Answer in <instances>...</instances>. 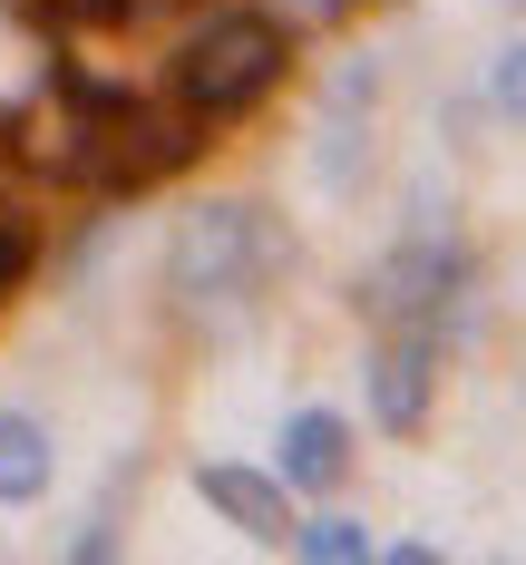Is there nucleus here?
<instances>
[{"label": "nucleus", "instance_id": "nucleus-12", "mask_svg": "<svg viewBox=\"0 0 526 565\" xmlns=\"http://www.w3.org/2000/svg\"><path fill=\"white\" fill-rule=\"evenodd\" d=\"M292 10H312V20H351L361 0H292Z\"/></svg>", "mask_w": 526, "mask_h": 565}, {"label": "nucleus", "instance_id": "nucleus-4", "mask_svg": "<svg viewBox=\"0 0 526 565\" xmlns=\"http://www.w3.org/2000/svg\"><path fill=\"white\" fill-rule=\"evenodd\" d=\"M459 292H468V244L459 234H409V244H390V254L371 264L361 312L390 322V332H439V322L459 312Z\"/></svg>", "mask_w": 526, "mask_h": 565}, {"label": "nucleus", "instance_id": "nucleus-7", "mask_svg": "<svg viewBox=\"0 0 526 565\" xmlns=\"http://www.w3.org/2000/svg\"><path fill=\"white\" fill-rule=\"evenodd\" d=\"M342 468H351L342 409H292L283 419V488H342Z\"/></svg>", "mask_w": 526, "mask_h": 565}, {"label": "nucleus", "instance_id": "nucleus-10", "mask_svg": "<svg viewBox=\"0 0 526 565\" xmlns=\"http://www.w3.org/2000/svg\"><path fill=\"white\" fill-rule=\"evenodd\" d=\"M30 274H40V225H30L20 205H0V302H10Z\"/></svg>", "mask_w": 526, "mask_h": 565}, {"label": "nucleus", "instance_id": "nucleus-6", "mask_svg": "<svg viewBox=\"0 0 526 565\" xmlns=\"http://www.w3.org/2000/svg\"><path fill=\"white\" fill-rule=\"evenodd\" d=\"M195 498L225 516L234 536H264V546H283L292 536V488H283V468L264 478V468H234V458H205L195 468Z\"/></svg>", "mask_w": 526, "mask_h": 565}, {"label": "nucleus", "instance_id": "nucleus-2", "mask_svg": "<svg viewBox=\"0 0 526 565\" xmlns=\"http://www.w3.org/2000/svg\"><path fill=\"white\" fill-rule=\"evenodd\" d=\"M283 68H292V30L273 10H215L175 50V98L195 117H244L283 88Z\"/></svg>", "mask_w": 526, "mask_h": 565}, {"label": "nucleus", "instance_id": "nucleus-9", "mask_svg": "<svg viewBox=\"0 0 526 565\" xmlns=\"http://www.w3.org/2000/svg\"><path fill=\"white\" fill-rule=\"evenodd\" d=\"M283 546H292V556H312V565H361V556H380L361 516H312V526H292Z\"/></svg>", "mask_w": 526, "mask_h": 565}, {"label": "nucleus", "instance_id": "nucleus-8", "mask_svg": "<svg viewBox=\"0 0 526 565\" xmlns=\"http://www.w3.org/2000/svg\"><path fill=\"white\" fill-rule=\"evenodd\" d=\"M58 458H50V429L40 419H20V409H0V508H30V498H50Z\"/></svg>", "mask_w": 526, "mask_h": 565}, {"label": "nucleus", "instance_id": "nucleus-3", "mask_svg": "<svg viewBox=\"0 0 526 565\" xmlns=\"http://www.w3.org/2000/svg\"><path fill=\"white\" fill-rule=\"evenodd\" d=\"M205 157V117L185 108H157V98H127V88H98V175L88 185H108V195H147V185H167L175 167H195Z\"/></svg>", "mask_w": 526, "mask_h": 565}, {"label": "nucleus", "instance_id": "nucleus-5", "mask_svg": "<svg viewBox=\"0 0 526 565\" xmlns=\"http://www.w3.org/2000/svg\"><path fill=\"white\" fill-rule=\"evenodd\" d=\"M429 391H439V341L429 332H390L371 351V419H380L390 439H419Z\"/></svg>", "mask_w": 526, "mask_h": 565}, {"label": "nucleus", "instance_id": "nucleus-1", "mask_svg": "<svg viewBox=\"0 0 526 565\" xmlns=\"http://www.w3.org/2000/svg\"><path fill=\"white\" fill-rule=\"evenodd\" d=\"M273 274H283V225L264 205H195L167 244V292H175V312H195V322L254 302Z\"/></svg>", "mask_w": 526, "mask_h": 565}, {"label": "nucleus", "instance_id": "nucleus-11", "mask_svg": "<svg viewBox=\"0 0 526 565\" xmlns=\"http://www.w3.org/2000/svg\"><path fill=\"white\" fill-rule=\"evenodd\" d=\"M487 108L507 117V127H526V40L497 50V68H487Z\"/></svg>", "mask_w": 526, "mask_h": 565}]
</instances>
